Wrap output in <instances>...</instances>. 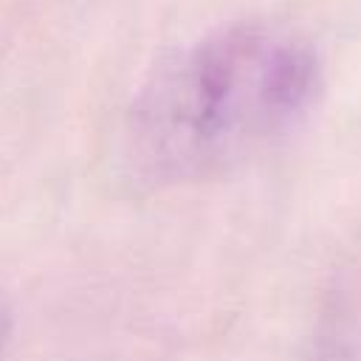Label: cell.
<instances>
[{
  "label": "cell",
  "mask_w": 361,
  "mask_h": 361,
  "mask_svg": "<svg viewBox=\"0 0 361 361\" xmlns=\"http://www.w3.org/2000/svg\"><path fill=\"white\" fill-rule=\"evenodd\" d=\"M319 90V62L296 39L240 25L169 62L141 93L130 144L149 180L226 169L288 130Z\"/></svg>",
  "instance_id": "cell-1"
},
{
  "label": "cell",
  "mask_w": 361,
  "mask_h": 361,
  "mask_svg": "<svg viewBox=\"0 0 361 361\" xmlns=\"http://www.w3.org/2000/svg\"><path fill=\"white\" fill-rule=\"evenodd\" d=\"M8 324H11L8 307H6V302H3V296H0V355H3V347H6V338H8Z\"/></svg>",
  "instance_id": "cell-2"
}]
</instances>
